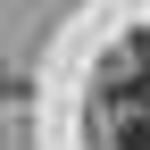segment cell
I'll list each match as a JSON object with an SVG mask.
<instances>
[{"label":"cell","mask_w":150,"mask_h":150,"mask_svg":"<svg viewBox=\"0 0 150 150\" xmlns=\"http://www.w3.org/2000/svg\"><path fill=\"white\" fill-rule=\"evenodd\" d=\"M134 59H142V67H150V33H142V42H134ZM142 92H150V75H142Z\"/></svg>","instance_id":"7a4b0ae2"},{"label":"cell","mask_w":150,"mask_h":150,"mask_svg":"<svg viewBox=\"0 0 150 150\" xmlns=\"http://www.w3.org/2000/svg\"><path fill=\"white\" fill-rule=\"evenodd\" d=\"M117 142L125 150H150V108H125V117H117Z\"/></svg>","instance_id":"6da1fadb"}]
</instances>
